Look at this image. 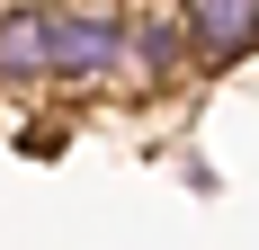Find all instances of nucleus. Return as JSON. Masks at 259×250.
<instances>
[{
	"mask_svg": "<svg viewBox=\"0 0 259 250\" xmlns=\"http://www.w3.org/2000/svg\"><path fill=\"white\" fill-rule=\"evenodd\" d=\"M36 80H54V63H45V9H36V0H9V9H0V90H36Z\"/></svg>",
	"mask_w": 259,
	"mask_h": 250,
	"instance_id": "20e7f679",
	"label": "nucleus"
},
{
	"mask_svg": "<svg viewBox=\"0 0 259 250\" xmlns=\"http://www.w3.org/2000/svg\"><path fill=\"white\" fill-rule=\"evenodd\" d=\"M179 27H188L197 72H233L259 54V0H179Z\"/></svg>",
	"mask_w": 259,
	"mask_h": 250,
	"instance_id": "7ed1b4c3",
	"label": "nucleus"
},
{
	"mask_svg": "<svg viewBox=\"0 0 259 250\" xmlns=\"http://www.w3.org/2000/svg\"><path fill=\"white\" fill-rule=\"evenodd\" d=\"M197 72V54H188V27H179V0L152 9V0H125V54H116V80L134 90H170V80Z\"/></svg>",
	"mask_w": 259,
	"mask_h": 250,
	"instance_id": "f03ea898",
	"label": "nucleus"
},
{
	"mask_svg": "<svg viewBox=\"0 0 259 250\" xmlns=\"http://www.w3.org/2000/svg\"><path fill=\"white\" fill-rule=\"evenodd\" d=\"M125 54V0H45V63L63 90H107Z\"/></svg>",
	"mask_w": 259,
	"mask_h": 250,
	"instance_id": "f257e3e1",
	"label": "nucleus"
}]
</instances>
